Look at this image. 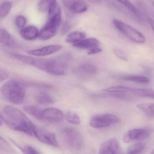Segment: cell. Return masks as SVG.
Returning <instances> with one entry per match:
<instances>
[{"label":"cell","instance_id":"24","mask_svg":"<svg viewBox=\"0 0 154 154\" xmlns=\"http://www.w3.org/2000/svg\"><path fill=\"white\" fill-rule=\"evenodd\" d=\"M122 79L139 83H148L150 80L147 77L138 75H127L122 77Z\"/></svg>","mask_w":154,"mask_h":154},{"label":"cell","instance_id":"20","mask_svg":"<svg viewBox=\"0 0 154 154\" xmlns=\"http://www.w3.org/2000/svg\"><path fill=\"white\" fill-rule=\"evenodd\" d=\"M116 1L123 5L130 12L132 13L136 17L138 18V19L142 20V15L140 11L132 3L130 2L129 0H116Z\"/></svg>","mask_w":154,"mask_h":154},{"label":"cell","instance_id":"27","mask_svg":"<svg viewBox=\"0 0 154 154\" xmlns=\"http://www.w3.org/2000/svg\"><path fill=\"white\" fill-rule=\"evenodd\" d=\"M12 3L11 2H6L0 5V18H5L8 15L11 9Z\"/></svg>","mask_w":154,"mask_h":154},{"label":"cell","instance_id":"2","mask_svg":"<svg viewBox=\"0 0 154 154\" xmlns=\"http://www.w3.org/2000/svg\"><path fill=\"white\" fill-rule=\"evenodd\" d=\"M26 83L17 80H11L3 85L1 92L4 97L11 103L21 104L25 96Z\"/></svg>","mask_w":154,"mask_h":154},{"label":"cell","instance_id":"4","mask_svg":"<svg viewBox=\"0 0 154 154\" xmlns=\"http://www.w3.org/2000/svg\"><path fill=\"white\" fill-rule=\"evenodd\" d=\"M60 138L65 146L69 150L77 151L81 150L83 140L79 133L71 128H66L60 133Z\"/></svg>","mask_w":154,"mask_h":154},{"label":"cell","instance_id":"30","mask_svg":"<svg viewBox=\"0 0 154 154\" xmlns=\"http://www.w3.org/2000/svg\"><path fill=\"white\" fill-rule=\"evenodd\" d=\"M114 52L116 56L120 59L125 61H128V55L124 51L118 48H115L114 49Z\"/></svg>","mask_w":154,"mask_h":154},{"label":"cell","instance_id":"28","mask_svg":"<svg viewBox=\"0 0 154 154\" xmlns=\"http://www.w3.org/2000/svg\"><path fill=\"white\" fill-rule=\"evenodd\" d=\"M65 117L68 122L73 124H79L80 123L79 117L77 114L74 112H70V111L67 112L65 115Z\"/></svg>","mask_w":154,"mask_h":154},{"label":"cell","instance_id":"18","mask_svg":"<svg viewBox=\"0 0 154 154\" xmlns=\"http://www.w3.org/2000/svg\"><path fill=\"white\" fill-rule=\"evenodd\" d=\"M99 41L96 38L84 39L73 44V46L80 49H90L95 47H99Z\"/></svg>","mask_w":154,"mask_h":154},{"label":"cell","instance_id":"17","mask_svg":"<svg viewBox=\"0 0 154 154\" xmlns=\"http://www.w3.org/2000/svg\"><path fill=\"white\" fill-rule=\"evenodd\" d=\"M39 31L36 26L28 25L21 30L20 34L22 38L26 40L31 41L36 39L39 36Z\"/></svg>","mask_w":154,"mask_h":154},{"label":"cell","instance_id":"38","mask_svg":"<svg viewBox=\"0 0 154 154\" xmlns=\"http://www.w3.org/2000/svg\"><path fill=\"white\" fill-rule=\"evenodd\" d=\"M3 122V121L1 117H0V126L2 124Z\"/></svg>","mask_w":154,"mask_h":154},{"label":"cell","instance_id":"16","mask_svg":"<svg viewBox=\"0 0 154 154\" xmlns=\"http://www.w3.org/2000/svg\"><path fill=\"white\" fill-rule=\"evenodd\" d=\"M0 43L10 48H19L20 47L18 42L5 29H0Z\"/></svg>","mask_w":154,"mask_h":154},{"label":"cell","instance_id":"39","mask_svg":"<svg viewBox=\"0 0 154 154\" xmlns=\"http://www.w3.org/2000/svg\"><path fill=\"white\" fill-rule=\"evenodd\" d=\"M92 1H94V2H99L102 1V0H92Z\"/></svg>","mask_w":154,"mask_h":154},{"label":"cell","instance_id":"5","mask_svg":"<svg viewBox=\"0 0 154 154\" xmlns=\"http://www.w3.org/2000/svg\"><path fill=\"white\" fill-rule=\"evenodd\" d=\"M113 23L115 27L130 40L137 43L145 42L144 35L135 28L117 19L113 20Z\"/></svg>","mask_w":154,"mask_h":154},{"label":"cell","instance_id":"37","mask_svg":"<svg viewBox=\"0 0 154 154\" xmlns=\"http://www.w3.org/2000/svg\"><path fill=\"white\" fill-rule=\"evenodd\" d=\"M149 2H150V3L152 5V6L154 7V0H148Z\"/></svg>","mask_w":154,"mask_h":154},{"label":"cell","instance_id":"9","mask_svg":"<svg viewBox=\"0 0 154 154\" xmlns=\"http://www.w3.org/2000/svg\"><path fill=\"white\" fill-rule=\"evenodd\" d=\"M151 131L147 128H135L127 132L123 137L125 143H129L134 141L144 140L150 136Z\"/></svg>","mask_w":154,"mask_h":154},{"label":"cell","instance_id":"15","mask_svg":"<svg viewBox=\"0 0 154 154\" xmlns=\"http://www.w3.org/2000/svg\"><path fill=\"white\" fill-rule=\"evenodd\" d=\"M75 73L81 77H92L97 74V69L95 65L91 63H84L77 67Z\"/></svg>","mask_w":154,"mask_h":154},{"label":"cell","instance_id":"8","mask_svg":"<svg viewBox=\"0 0 154 154\" xmlns=\"http://www.w3.org/2000/svg\"><path fill=\"white\" fill-rule=\"evenodd\" d=\"M33 136L43 143L55 147H58L59 144L54 133L36 126Z\"/></svg>","mask_w":154,"mask_h":154},{"label":"cell","instance_id":"29","mask_svg":"<svg viewBox=\"0 0 154 154\" xmlns=\"http://www.w3.org/2000/svg\"><path fill=\"white\" fill-rule=\"evenodd\" d=\"M15 23L17 27L21 30L25 27L27 23V19L23 15H18L15 19Z\"/></svg>","mask_w":154,"mask_h":154},{"label":"cell","instance_id":"34","mask_svg":"<svg viewBox=\"0 0 154 154\" xmlns=\"http://www.w3.org/2000/svg\"><path fill=\"white\" fill-rule=\"evenodd\" d=\"M102 49H100L99 47H95V48H92L90 49L88 52V55H93V54H96L97 53H100L102 52Z\"/></svg>","mask_w":154,"mask_h":154},{"label":"cell","instance_id":"25","mask_svg":"<svg viewBox=\"0 0 154 154\" xmlns=\"http://www.w3.org/2000/svg\"><path fill=\"white\" fill-rule=\"evenodd\" d=\"M146 146L142 143H137L130 145L127 149L128 154H140L144 151Z\"/></svg>","mask_w":154,"mask_h":154},{"label":"cell","instance_id":"14","mask_svg":"<svg viewBox=\"0 0 154 154\" xmlns=\"http://www.w3.org/2000/svg\"><path fill=\"white\" fill-rule=\"evenodd\" d=\"M38 6L39 11L48 13V15L54 13L60 7L57 0H40Z\"/></svg>","mask_w":154,"mask_h":154},{"label":"cell","instance_id":"35","mask_svg":"<svg viewBox=\"0 0 154 154\" xmlns=\"http://www.w3.org/2000/svg\"><path fill=\"white\" fill-rule=\"evenodd\" d=\"M70 29V25L68 22H66L63 24L62 27V33L64 34L69 30Z\"/></svg>","mask_w":154,"mask_h":154},{"label":"cell","instance_id":"22","mask_svg":"<svg viewBox=\"0 0 154 154\" xmlns=\"http://www.w3.org/2000/svg\"><path fill=\"white\" fill-rule=\"evenodd\" d=\"M23 110L29 115L34 117L38 120L41 119L42 109L35 106L26 105L23 107Z\"/></svg>","mask_w":154,"mask_h":154},{"label":"cell","instance_id":"1","mask_svg":"<svg viewBox=\"0 0 154 154\" xmlns=\"http://www.w3.org/2000/svg\"><path fill=\"white\" fill-rule=\"evenodd\" d=\"M3 121L11 129L33 137L36 126L20 110L7 105L0 115Z\"/></svg>","mask_w":154,"mask_h":154},{"label":"cell","instance_id":"26","mask_svg":"<svg viewBox=\"0 0 154 154\" xmlns=\"http://www.w3.org/2000/svg\"><path fill=\"white\" fill-rule=\"evenodd\" d=\"M137 107L147 115L154 116V103L138 104Z\"/></svg>","mask_w":154,"mask_h":154},{"label":"cell","instance_id":"3","mask_svg":"<svg viewBox=\"0 0 154 154\" xmlns=\"http://www.w3.org/2000/svg\"><path fill=\"white\" fill-rule=\"evenodd\" d=\"M62 21L61 9L59 8L51 15L48 16V20L39 31L38 38L42 41L47 40L54 37Z\"/></svg>","mask_w":154,"mask_h":154},{"label":"cell","instance_id":"13","mask_svg":"<svg viewBox=\"0 0 154 154\" xmlns=\"http://www.w3.org/2000/svg\"><path fill=\"white\" fill-rule=\"evenodd\" d=\"M62 48V46L60 44L49 45L39 49L31 50L27 52L28 54L32 56H46L54 54L59 51Z\"/></svg>","mask_w":154,"mask_h":154},{"label":"cell","instance_id":"36","mask_svg":"<svg viewBox=\"0 0 154 154\" xmlns=\"http://www.w3.org/2000/svg\"><path fill=\"white\" fill-rule=\"evenodd\" d=\"M148 21H149L151 27H152V29L154 32V20H152V19H148Z\"/></svg>","mask_w":154,"mask_h":154},{"label":"cell","instance_id":"23","mask_svg":"<svg viewBox=\"0 0 154 154\" xmlns=\"http://www.w3.org/2000/svg\"><path fill=\"white\" fill-rule=\"evenodd\" d=\"M133 95L140 97L150 98L154 99V90L150 89H133Z\"/></svg>","mask_w":154,"mask_h":154},{"label":"cell","instance_id":"21","mask_svg":"<svg viewBox=\"0 0 154 154\" xmlns=\"http://www.w3.org/2000/svg\"><path fill=\"white\" fill-rule=\"evenodd\" d=\"M86 36L85 33L80 31L72 32L67 36L66 41L69 43L74 44L85 39Z\"/></svg>","mask_w":154,"mask_h":154},{"label":"cell","instance_id":"40","mask_svg":"<svg viewBox=\"0 0 154 154\" xmlns=\"http://www.w3.org/2000/svg\"><path fill=\"white\" fill-rule=\"evenodd\" d=\"M151 153L154 154V149L152 151V152H151Z\"/></svg>","mask_w":154,"mask_h":154},{"label":"cell","instance_id":"10","mask_svg":"<svg viewBox=\"0 0 154 154\" xmlns=\"http://www.w3.org/2000/svg\"><path fill=\"white\" fill-rule=\"evenodd\" d=\"M64 117V114L61 110L54 108H49L42 109L41 121L57 123L62 121Z\"/></svg>","mask_w":154,"mask_h":154},{"label":"cell","instance_id":"31","mask_svg":"<svg viewBox=\"0 0 154 154\" xmlns=\"http://www.w3.org/2000/svg\"><path fill=\"white\" fill-rule=\"evenodd\" d=\"M0 150L5 152H11L12 148L10 144L2 137L0 136Z\"/></svg>","mask_w":154,"mask_h":154},{"label":"cell","instance_id":"12","mask_svg":"<svg viewBox=\"0 0 154 154\" xmlns=\"http://www.w3.org/2000/svg\"><path fill=\"white\" fill-rule=\"evenodd\" d=\"M120 150L119 142L116 138H111L105 141L100 146L99 153L113 154L118 153Z\"/></svg>","mask_w":154,"mask_h":154},{"label":"cell","instance_id":"32","mask_svg":"<svg viewBox=\"0 0 154 154\" xmlns=\"http://www.w3.org/2000/svg\"><path fill=\"white\" fill-rule=\"evenodd\" d=\"M21 151L23 153L27 154H40L39 152H38L37 150L29 146H25L23 147H19Z\"/></svg>","mask_w":154,"mask_h":154},{"label":"cell","instance_id":"19","mask_svg":"<svg viewBox=\"0 0 154 154\" xmlns=\"http://www.w3.org/2000/svg\"><path fill=\"white\" fill-rule=\"evenodd\" d=\"M35 99L39 104L49 105L55 102L54 99L51 95L46 92H39L35 96Z\"/></svg>","mask_w":154,"mask_h":154},{"label":"cell","instance_id":"33","mask_svg":"<svg viewBox=\"0 0 154 154\" xmlns=\"http://www.w3.org/2000/svg\"><path fill=\"white\" fill-rule=\"evenodd\" d=\"M9 76V73L7 71L0 68V82L7 79Z\"/></svg>","mask_w":154,"mask_h":154},{"label":"cell","instance_id":"6","mask_svg":"<svg viewBox=\"0 0 154 154\" xmlns=\"http://www.w3.org/2000/svg\"><path fill=\"white\" fill-rule=\"evenodd\" d=\"M119 118L112 114H105L95 115L90 120V125L95 128H102L110 126L118 123Z\"/></svg>","mask_w":154,"mask_h":154},{"label":"cell","instance_id":"7","mask_svg":"<svg viewBox=\"0 0 154 154\" xmlns=\"http://www.w3.org/2000/svg\"><path fill=\"white\" fill-rule=\"evenodd\" d=\"M133 89L123 86H115L108 88L104 90L108 96L118 99L131 100L134 96L133 93Z\"/></svg>","mask_w":154,"mask_h":154},{"label":"cell","instance_id":"11","mask_svg":"<svg viewBox=\"0 0 154 154\" xmlns=\"http://www.w3.org/2000/svg\"><path fill=\"white\" fill-rule=\"evenodd\" d=\"M65 6L71 12L75 14L85 12L88 9L87 3L84 0H62Z\"/></svg>","mask_w":154,"mask_h":154}]
</instances>
